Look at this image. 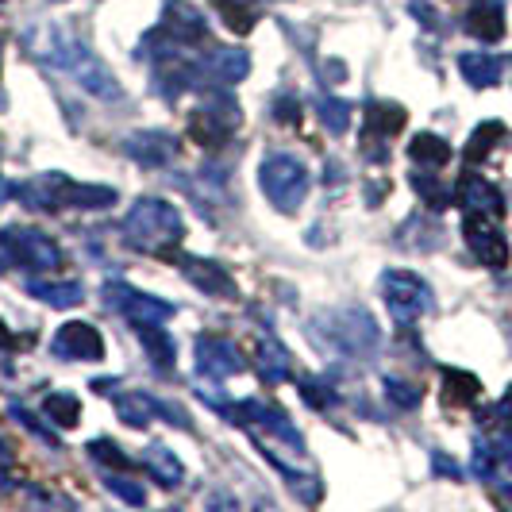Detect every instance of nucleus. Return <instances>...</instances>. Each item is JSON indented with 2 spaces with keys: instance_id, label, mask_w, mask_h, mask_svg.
Segmentation results:
<instances>
[{
  "instance_id": "39448f33",
  "label": "nucleus",
  "mask_w": 512,
  "mask_h": 512,
  "mask_svg": "<svg viewBox=\"0 0 512 512\" xmlns=\"http://www.w3.org/2000/svg\"><path fill=\"white\" fill-rule=\"evenodd\" d=\"M258 185L278 212H297L308 197V166L293 154H266L258 166Z\"/></svg>"
},
{
  "instance_id": "0eeeda50",
  "label": "nucleus",
  "mask_w": 512,
  "mask_h": 512,
  "mask_svg": "<svg viewBox=\"0 0 512 512\" xmlns=\"http://www.w3.org/2000/svg\"><path fill=\"white\" fill-rule=\"evenodd\" d=\"M382 297H385L389 316H393L401 328H412L424 312H432V285L424 282L420 274H412V270H385Z\"/></svg>"
},
{
  "instance_id": "473e14b6",
  "label": "nucleus",
  "mask_w": 512,
  "mask_h": 512,
  "mask_svg": "<svg viewBox=\"0 0 512 512\" xmlns=\"http://www.w3.org/2000/svg\"><path fill=\"white\" fill-rule=\"evenodd\" d=\"M385 397L397 405V409H416L424 401V393L409 382H397V378H385Z\"/></svg>"
},
{
  "instance_id": "f257e3e1",
  "label": "nucleus",
  "mask_w": 512,
  "mask_h": 512,
  "mask_svg": "<svg viewBox=\"0 0 512 512\" xmlns=\"http://www.w3.org/2000/svg\"><path fill=\"white\" fill-rule=\"evenodd\" d=\"M27 51H31V58L47 62L54 70L74 74L77 85L89 89L93 97H101V101H120V81H116L101 58L89 51L77 35H70V31H62V27H43V31H35V35L27 39Z\"/></svg>"
},
{
  "instance_id": "7c9ffc66",
  "label": "nucleus",
  "mask_w": 512,
  "mask_h": 512,
  "mask_svg": "<svg viewBox=\"0 0 512 512\" xmlns=\"http://www.w3.org/2000/svg\"><path fill=\"white\" fill-rule=\"evenodd\" d=\"M412 189H416V193H420L428 205L436 208V212H443V208L455 205V193H451L447 185H439L436 174H428V178H424V174H412Z\"/></svg>"
},
{
  "instance_id": "c9c22d12",
  "label": "nucleus",
  "mask_w": 512,
  "mask_h": 512,
  "mask_svg": "<svg viewBox=\"0 0 512 512\" xmlns=\"http://www.w3.org/2000/svg\"><path fill=\"white\" fill-rule=\"evenodd\" d=\"M324 389H328V385H320V382H312V378H305V382H301V397H305L312 409H328V405L335 401V389H332V393H324Z\"/></svg>"
},
{
  "instance_id": "a211bd4d",
  "label": "nucleus",
  "mask_w": 512,
  "mask_h": 512,
  "mask_svg": "<svg viewBox=\"0 0 512 512\" xmlns=\"http://www.w3.org/2000/svg\"><path fill=\"white\" fill-rule=\"evenodd\" d=\"M455 201H459L466 212H486V216H493V220H501V216H505V197H501V189H497V185H489L482 174H470V170L459 178Z\"/></svg>"
},
{
  "instance_id": "58836bf2",
  "label": "nucleus",
  "mask_w": 512,
  "mask_h": 512,
  "mask_svg": "<svg viewBox=\"0 0 512 512\" xmlns=\"http://www.w3.org/2000/svg\"><path fill=\"white\" fill-rule=\"evenodd\" d=\"M31 339H35V335H12L8 332V328H4V320H0V347H31Z\"/></svg>"
},
{
  "instance_id": "bb28decb",
  "label": "nucleus",
  "mask_w": 512,
  "mask_h": 512,
  "mask_svg": "<svg viewBox=\"0 0 512 512\" xmlns=\"http://www.w3.org/2000/svg\"><path fill=\"white\" fill-rule=\"evenodd\" d=\"M27 293H31V297H39L43 305H51V308H77L81 305V297H85L77 282L54 285V282H35V278L27 282Z\"/></svg>"
},
{
  "instance_id": "2eb2a0df",
  "label": "nucleus",
  "mask_w": 512,
  "mask_h": 512,
  "mask_svg": "<svg viewBox=\"0 0 512 512\" xmlns=\"http://www.w3.org/2000/svg\"><path fill=\"white\" fill-rule=\"evenodd\" d=\"M178 270L189 278V282L197 285L205 297H220V301H239V285L231 278L228 270L220 266V262H208V258H197V255H178Z\"/></svg>"
},
{
  "instance_id": "c03bdc74",
  "label": "nucleus",
  "mask_w": 512,
  "mask_h": 512,
  "mask_svg": "<svg viewBox=\"0 0 512 512\" xmlns=\"http://www.w3.org/2000/svg\"><path fill=\"white\" fill-rule=\"evenodd\" d=\"M501 497H505V501H512V489H501Z\"/></svg>"
},
{
  "instance_id": "4c0bfd02",
  "label": "nucleus",
  "mask_w": 512,
  "mask_h": 512,
  "mask_svg": "<svg viewBox=\"0 0 512 512\" xmlns=\"http://www.w3.org/2000/svg\"><path fill=\"white\" fill-rule=\"evenodd\" d=\"M493 459H497V451H489L486 443H478V447H474V474H478V478H493Z\"/></svg>"
},
{
  "instance_id": "393cba45",
  "label": "nucleus",
  "mask_w": 512,
  "mask_h": 512,
  "mask_svg": "<svg viewBox=\"0 0 512 512\" xmlns=\"http://www.w3.org/2000/svg\"><path fill=\"white\" fill-rule=\"evenodd\" d=\"M451 143L447 139H439L432 131H420V135H412L409 143V158L416 166H428V170H439V166H447L451 162Z\"/></svg>"
},
{
  "instance_id": "f03ea898",
  "label": "nucleus",
  "mask_w": 512,
  "mask_h": 512,
  "mask_svg": "<svg viewBox=\"0 0 512 512\" xmlns=\"http://www.w3.org/2000/svg\"><path fill=\"white\" fill-rule=\"evenodd\" d=\"M120 235H124L128 247L143 251V255L170 258L174 247L181 243V235H185V220H181V212L170 201H162V197H139L131 205L128 216H124Z\"/></svg>"
},
{
  "instance_id": "2f4dec72",
  "label": "nucleus",
  "mask_w": 512,
  "mask_h": 512,
  "mask_svg": "<svg viewBox=\"0 0 512 512\" xmlns=\"http://www.w3.org/2000/svg\"><path fill=\"white\" fill-rule=\"evenodd\" d=\"M85 451H89L97 462H104V466H112V470H128L131 466V459L124 455V447H116L112 439H89Z\"/></svg>"
},
{
  "instance_id": "ddd939ff",
  "label": "nucleus",
  "mask_w": 512,
  "mask_h": 512,
  "mask_svg": "<svg viewBox=\"0 0 512 512\" xmlns=\"http://www.w3.org/2000/svg\"><path fill=\"white\" fill-rule=\"evenodd\" d=\"M243 351L231 343V339H220V335H201L197 339V374L201 378H212V382H224V378H235L243 374Z\"/></svg>"
},
{
  "instance_id": "dca6fc26",
  "label": "nucleus",
  "mask_w": 512,
  "mask_h": 512,
  "mask_svg": "<svg viewBox=\"0 0 512 512\" xmlns=\"http://www.w3.org/2000/svg\"><path fill=\"white\" fill-rule=\"evenodd\" d=\"M197 66H201V77L231 89V85H239L243 77L251 74V54L239 51V47H208Z\"/></svg>"
},
{
  "instance_id": "f3484780",
  "label": "nucleus",
  "mask_w": 512,
  "mask_h": 512,
  "mask_svg": "<svg viewBox=\"0 0 512 512\" xmlns=\"http://www.w3.org/2000/svg\"><path fill=\"white\" fill-rule=\"evenodd\" d=\"M124 151L139 162V166H170L178 158V139L170 131H135L124 139Z\"/></svg>"
},
{
  "instance_id": "a19ab883",
  "label": "nucleus",
  "mask_w": 512,
  "mask_h": 512,
  "mask_svg": "<svg viewBox=\"0 0 512 512\" xmlns=\"http://www.w3.org/2000/svg\"><path fill=\"white\" fill-rule=\"evenodd\" d=\"M497 462H505L512 470V432H505V436L497 439Z\"/></svg>"
},
{
  "instance_id": "ea45409f",
  "label": "nucleus",
  "mask_w": 512,
  "mask_h": 512,
  "mask_svg": "<svg viewBox=\"0 0 512 512\" xmlns=\"http://www.w3.org/2000/svg\"><path fill=\"white\" fill-rule=\"evenodd\" d=\"M493 416H501V424H505V432H512V389L505 393V401L493 409Z\"/></svg>"
},
{
  "instance_id": "20e7f679",
  "label": "nucleus",
  "mask_w": 512,
  "mask_h": 512,
  "mask_svg": "<svg viewBox=\"0 0 512 512\" xmlns=\"http://www.w3.org/2000/svg\"><path fill=\"white\" fill-rule=\"evenodd\" d=\"M312 343L324 347L328 355H347V359H359V355H370L382 335H378V324L370 312L362 308H328L312 320Z\"/></svg>"
},
{
  "instance_id": "1a4fd4ad",
  "label": "nucleus",
  "mask_w": 512,
  "mask_h": 512,
  "mask_svg": "<svg viewBox=\"0 0 512 512\" xmlns=\"http://www.w3.org/2000/svg\"><path fill=\"white\" fill-rule=\"evenodd\" d=\"M104 305L112 308V312H120V316H128L135 328H139V324H166V320L178 312V305H170V301H162V297H151V293H139V289H131L128 282L104 285Z\"/></svg>"
},
{
  "instance_id": "37998d69",
  "label": "nucleus",
  "mask_w": 512,
  "mask_h": 512,
  "mask_svg": "<svg viewBox=\"0 0 512 512\" xmlns=\"http://www.w3.org/2000/svg\"><path fill=\"white\" fill-rule=\"evenodd\" d=\"M12 459H16V455H12V447H8L4 439H0V478H4V470L12 466Z\"/></svg>"
},
{
  "instance_id": "f8f14e48",
  "label": "nucleus",
  "mask_w": 512,
  "mask_h": 512,
  "mask_svg": "<svg viewBox=\"0 0 512 512\" xmlns=\"http://www.w3.org/2000/svg\"><path fill=\"white\" fill-rule=\"evenodd\" d=\"M116 416L128 424V428H147L154 420H166V424H174V428H193V420H189V412L178 409V405H170V401H158L151 393H120L116 397Z\"/></svg>"
},
{
  "instance_id": "423d86ee",
  "label": "nucleus",
  "mask_w": 512,
  "mask_h": 512,
  "mask_svg": "<svg viewBox=\"0 0 512 512\" xmlns=\"http://www.w3.org/2000/svg\"><path fill=\"white\" fill-rule=\"evenodd\" d=\"M239 128H243V112L228 93V85L205 93V101L189 116V139L201 147H224Z\"/></svg>"
},
{
  "instance_id": "f704fd0d",
  "label": "nucleus",
  "mask_w": 512,
  "mask_h": 512,
  "mask_svg": "<svg viewBox=\"0 0 512 512\" xmlns=\"http://www.w3.org/2000/svg\"><path fill=\"white\" fill-rule=\"evenodd\" d=\"M8 412H12V416H16L20 424H24L31 436H39L43 443H58V439H54V432H47V428H43V424H39V420H35V416H31V412H27L24 405H20V401H8Z\"/></svg>"
},
{
  "instance_id": "9b49d317",
  "label": "nucleus",
  "mask_w": 512,
  "mask_h": 512,
  "mask_svg": "<svg viewBox=\"0 0 512 512\" xmlns=\"http://www.w3.org/2000/svg\"><path fill=\"white\" fill-rule=\"evenodd\" d=\"M462 235H466V247L474 251V258L482 266H489V270H505L509 266V239H505V231L497 228L493 216H486V212H466Z\"/></svg>"
},
{
  "instance_id": "6e6552de",
  "label": "nucleus",
  "mask_w": 512,
  "mask_h": 512,
  "mask_svg": "<svg viewBox=\"0 0 512 512\" xmlns=\"http://www.w3.org/2000/svg\"><path fill=\"white\" fill-rule=\"evenodd\" d=\"M0 251H4V258L12 266L31 270V274H43V270L62 266V247L54 243L51 235H43V231L35 228H20V224L0 231Z\"/></svg>"
},
{
  "instance_id": "9d476101",
  "label": "nucleus",
  "mask_w": 512,
  "mask_h": 512,
  "mask_svg": "<svg viewBox=\"0 0 512 512\" xmlns=\"http://www.w3.org/2000/svg\"><path fill=\"white\" fill-rule=\"evenodd\" d=\"M409 124V112L393 101H370L366 104V124H362V154L385 162L389 158V139H397V131Z\"/></svg>"
},
{
  "instance_id": "c85d7f7f",
  "label": "nucleus",
  "mask_w": 512,
  "mask_h": 512,
  "mask_svg": "<svg viewBox=\"0 0 512 512\" xmlns=\"http://www.w3.org/2000/svg\"><path fill=\"white\" fill-rule=\"evenodd\" d=\"M43 412L51 416V424L77 428V420H81V401H77L74 393H51V397L43 401Z\"/></svg>"
},
{
  "instance_id": "e433bc0d",
  "label": "nucleus",
  "mask_w": 512,
  "mask_h": 512,
  "mask_svg": "<svg viewBox=\"0 0 512 512\" xmlns=\"http://www.w3.org/2000/svg\"><path fill=\"white\" fill-rule=\"evenodd\" d=\"M274 120L297 124V120H301V104H297V97H278V101H274Z\"/></svg>"
},
{
  "instance_id": "aec40b11",
  "label": "nucleus",
  "mask_w": 512,
  "mask_h": 512,
  "mask_svg": "<svg viewBox=\"0 0 512 512\" xmlns=\"http://www.w3.org/2000/svg\"><path fill=\"white\" fill-rule=\"evenodd\" d=\"M143 466L151 470V478L162 489L181 486V478H185V466H181V459L166 447V443H151V447L143 451Z\"/></svg>"
},
{
  "instance_id": "5701e85b",
  "label": "nucleus",
  "mask_w": 512,
  "mask_h": 512,
  "mask_svg": "<svg viewBox=\"0 0 512 512\" xmlns=\"http://www.w3.org/2000/svg\"><path fill=\"white\" fill-rule=\"evenodd\" d=\"M482 397V382L474 378V374H466V370H455V366H443V401L455 409H466V405H474Z\"/></svg>"
},
{
  "instance_id": "412c9836",
  "label": "nucleus",
  "mask_w": 512,
  "mask_h": 512,
  "mask_svg": "<svg viewBox=\"0 0 512 512\" xmlns=\"http://www.w3.org/2000/svg\"><path fill=\"white\" fill-rule=\"evenodd\" d=\"M459 70H462V77L474 85V89H489V85H497V81H501V74H505V62H501L497 54L470 51V54H459Z\"/></svg>"
},
{
  "instance_id": "c756f323",
  "label": "nucleus",
  "mask_w": 512,
  "mask_h": 512,
  "mask_svg": "<svg viewBox=\"0 0 512 512\" xmlns=\"http://www.w3.org/2000/svg\"><path fill=\"white\" fill-rule=\"evenodd\" d=\"M316 112H320V124L332 131V135H343V131L351 128V104L339 101V97H320Z\"/></svg>"
},
{
  "instance_id": "72a5a7b5",
  "label": "nucleus",
  "mask_w": 512,
  "mask_h": 512,
  "mask_svg": "<svg viewBox=\"0 0 512 512\" xmlns=\"http://www.w3.org/2000/svg\"><path fill=\"white\" fill-rule=\"evenodd\" d=\"M104 489H108L112 497L128 501V505H143V501H147V497H143V489L135 486V482H128V478H120V474H108V478H104Z\"/></svg>"
},
{
  "instance_id": "79ce46f5",
  "label": "nucleus",
  "mask_w": 512,
  "mask_h": 512,
  "mask_svg": "<svg viewBox=\"0 0 512 512\" xmlns=\"http://www.w3.org/2000/svg\"><path fill=\"white\" fill-rule=\"evenodd\" d=\"M432 462H436L439 474H451V478H459V466H455V462L447 459V455H439V451H436V459H432Z\"/></svg>"
},
{
  "instance_id": "a878e982",
  "label": "nucleus",
  "mask_w": 512,
  "mask_h": 512,
  "mask_svg": "<svg viewBox=\"0 0 512 512\" xmlns=\"http://www.w3.org/2000/svg\"><path fill=\"white\" fill-rule=\"evenodd\" d=\"M509 139V128L505 124H497V120H489V124H478L474 135H470V143H466V162L474 166V162H486L489 154L497 151V143H505Z\"/></svg>"
},
{
  "instance_id": "4468645a",
  "label": "nucleus",
  "mask_w": 512,
  "mask_h": 512,
  "mask_svg": "<svg viewBox=\"0 0 512 512\" xmlns=\"http://www.w3.org/2000/svg\"><path fill=\"white\" fill-rule=\"evenodd\" d=\"M51 351H54V359H66V362H101L104 339L93 324L70 320V324H62V328L54 332Z\"/></svg>"
},
{
  "instance_id": "4be33fe9",
  "label": "nucleus",
  "mask_w": 512,
  "mask_h": 512,
  "mask_svg": "<svg viewBox=\"0 0 512 512\" xmlns=\"http://www.w3.org/2000/svg\"><path fill=\"white\" fill-rule=\"evenodd\" d=\"M255 366H258V374H262V382H270V385L289 382V374H293V366H289V351H285L278 339H270V335L258 343Z\"/></svg>"
},
{
  "instance_id": "b1692460",
  "label": "nucleus",
  "mask_w": 512,
  "mask_h": 512,
  "mask_svg": "<svg viewBox=\"0 0 512 512\" xmlns=\"http://www.w3.org/2000/svg\"><path fill=\"white\" fill-rule=\"evenodd\" d=\"M139 339H143V351L151 355V362L162 370V374L174 370L178 347H174V339H170V332H166L162 324H139Z\"/></svg>"
},
{
  "instance_id": "7ed1b4c3",
  "label": "nucleus",
  "mask_w": 512,
  "mask_h": 512,
  "mask_svg": "<svg viewBox=\"0 0 512 512\" xmlns=\"http://www.w3.org/2000/svg\"><path fill=\"white\" fill-rule=\"evenodd\" d=\"M16 197L35 212H62V208L101 212V208H112L120 201L112 185H81L66 174H35L24 185H16Z\"/></svg>"
},
{
  "instance_id": "6ab92c4d",
  "label": "nucleus",
  "mask_w": 512,
  "mask_h": 512,
  "mask_svg": "<svg viewBox=\"0 0 512 512\" xmlns=\"http://www.w3.org/2000/svg\"><path fill=\"white\" fill-rule=\"evenodd\" d=\"M462 27L474 39H482V43H497L505 35V8H501V0H474Z\"/></svg>"
},
{
  "instance_id": "cd10ccee",
  "label": "nucleus",
  "mask_w": 512,
  "mask_h": 512,
  "mask_svg": "<svg viewBox=\"0 0 512 512\" xmlns=\"http://www.w3.org/2000/svg\"><path fill=\"white\" fill-rule=\"evenodd\" d=\"M212 4H216V12L224 16V24H228L231 31L247 35V31L255 27V20H258L255 0H212Z\"/></svg>"
}]
</instances>
